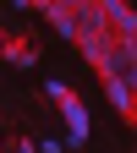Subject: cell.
<instances>
[{"label": "cell", "mask_w": 137, "mask_h": 153, "mask_svg": "<svg viewBox=\"0 0 137 153\" xmlns=\"http://www.w3.org/2000/svg\"><path fill=\"white\" fill-rule=\"evenodd\" d=\"M99 71V82L110 88H132V99H137V38H110V49H104V60L93 66Z\"/></svg>", "instance_id": "7a4b0ae2"}, {"label": "cell", "mask_w": 137, "mask_h": 153, "mask_svg": "<svg viewBox=\"0 0 137 153\" xmlns=\"http://www.w3.org/2000/svg\"><path fill=\"white\" fill-rule=\"evenodd\" d=\"M0 153H6V142H0Z\"/></svg>", "instance_id": "9c48e42d"}, {"label": "cell", "mask_w": 137, "mask_h": 153, "mask_svg": "<svg viewBox=\"0 0 137 153\" xmlns=\"http://www.w3.org/2000/svg\"><path fill=\"white\" fill-rule=\"evenodd\" d=\"M0 55H6L11 66H33V60H38V44H33L28 33H22V38H16V33H6V38H0Z\"/></svg>", "instance_id": "8992f818"}, {"label": "cell", "mask_w": 137, "mask_h": 153, "mask_svg": "<svg viewBox=\"0 0 137 153\" xmlns=\"http://www.w3.org/2000/svg\"><path fill=\"white\" fill-rule=\"evenodd\" d=\"M11 153H38V142H28V137H16V142H11Z\"/></svg>", "instance_id": "52a82bcc"}, {"label": "cell", "mask_w": 137, "mask_h": 153, "mask_svg": "<svg viewBox=\"0 0 137 153\" xmlns=\"http://www.w3.org/2000/svg\"><path fill=\"white\" fill-rule=\"evenodd\" d=\"M104 22H110V38H137V11L126 0H104Z\"/></svg>", "instance_id": "5b68a950"}, {"label": "cell", "mask_w": 137, "mask_h": 153, "mask_svg": "<svg viewBox=\"0 0 137 153\" xmlns=\"http://www.w3.org/2000/svg\"><path fill=\"white\" fill-rule=\"evenodd\" d=\"M33 11H44L61 38H77V0H33Z\"/></svg>", "instance_id": "277c9868"}, {"label": "cell", "mask_w": 137, "mask_h": 153, "mask_svg": "<svg viewBox=\"0 0 137 153\" xmlns=\"http://www.w3.org/2000/svg\"><path fill=\"white\" fill-rule=\"evenodd\" d=\"M0 38H6V27H0Z\"/></svg>", "instance_id": "ba28073f"}, {"label": "cell", "mask_w": 137, "mask_h": 153, "mask_svg": "<svg viewBox=\"0 0 137 153\" xmlns=\"http://www.w3.org/2000/svg\"><path fill=\"white\" fill-rule=\"evenodd\" d=\"M71 44L82 49V60H88V66H99V60H104V49H110L104 0H77V38H71Z\"/></svg>", "instance_id": "6da1fadb"}, {"label": "cell", "mask_w": 137, "mask_h": 153, "mask_svg": "<svg viewBox=\"0 0 137 153\" xmlns=\"http://www.w3.org/2000/svg\"><path fill=\"white\" fill-rule=\"evenodd\" d=\"M44 93H49V99L55 104H61V115H66V153H77V148H88V109H82V99H77V93L61 82V76H49V82H44Z\"/></svg>", "instance_id": "3957f363"}]
</instances>
